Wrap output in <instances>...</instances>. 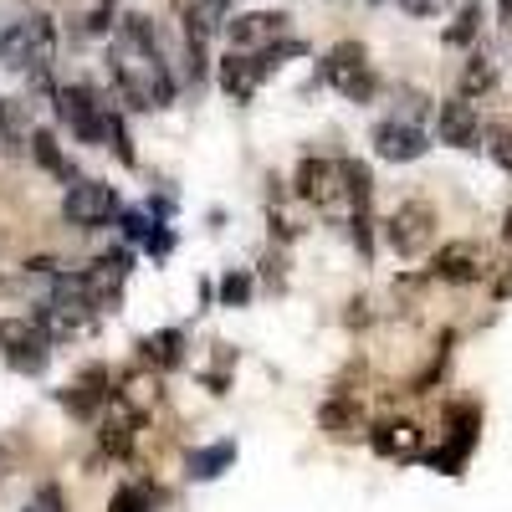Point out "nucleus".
Returning <instances> with one entry per match:
<instances>
[{
    "instance_id": "obj_15",
    "label": "nucleus",
    "mask_w": 512,
    "mask_h": 512,
    "mask_svg": "<svg viewBox=\"0 0 512 512\" xmlns=\"http://www.w3.org/2000/svg\"><path fill=\"white\" fill-rule=\"evenodd\" d=\"M369 446L384 461H415L420 456V425L415 420H379V425H369Z\"/></svg>"
},
{
    "instance_id": "obj_26",
    "label": "nucleus",
    "mask_w": 512,
    "mask_h": 512,
    "mask_svg": "<svg viewBox=\"0 0 512 512\" xmlns=\"http://www.w3.org/2000/svg\"><path fill=\"white\" fill-rule=\"evenodd\" d=\"M11 477V451H6V441H0V482Z\"/></svg>"
},
{
    "instance_id": "obj_4",
    "label": "nucleus",
    "mask_w": 512,
    "mask_h": 512,
    "mask_svg": "<svg viewBox=\"0 0 512 512\" xmlns=\"http://www.w3.org/2000/svg\"><path fill=\"white\" fill-rule=\"evenodd\" d=\"M52 349H57V338L41 328L36 318H6L0 323V364L36 379V374H47L52 369Z\"/></svg>"
},
{
    "instance_id": "obj_7",
    "label": "nucleus",
    "mask_w": 512,
    "mask_h": 512,
    "mask_svg": "<svg viewBox=\"0 0 512 512\" xmlns=\"http://www.w3.org/2000/svg\"><path fill=\"white\" fill-rule=\"evenodd\" d=\"M292 195L308 200L318 210H344L349 216V195H344V159H318L308 154L292 175Z\"/></svg>"
},
{
    "instance_id": "obj_10",
    "label": "nucleus",
    "mask_w": 512,
    "mask_h": 512,
    "mask_svg": "<svg viewBox=\"0 0 512 512\" xmlns=\"http://www.w3.org/2000/svg\"><path fill=\"white\" fill-rule=\"evenodd\" d=\"M231 52H267L277 41H287V11H246L226 21Z\"/></svg>"
},
{
    "instance_id": "obj_20",
    "label": "nucleus",
    "mask_w": 512,
    "mask_h": 512,
    "mask_svg": "<svg viewBox=\"0 0 512 512\" xmlns=\"http://www.w3.org/2000/svg\"><path fill=\"white\" fill-rule=\"evenodd\" d=\"M482 0H466V6L456 11V21L446 26V47H466V41H477V31H482Z\"/></svg>"
},
{
    "instance_id": "obj_18",
    "label": "nucleus",
    "mask_w": 512,
    "mask_h": 512,
    "mask_svg": "<svg viewBox=\"0 0 512 512\" xmlns=\"http://www.w3.org/2000/svg\"><path fill=\"white\" fill-rule=\"evenodd\" d=\"M318 425L333 436V441H349V436H364V415H359V405L354 400H328L323 410H318Z\"/></svg>"
},
{
    "instance_id": "obj_23",
    "label": "nucleus",
    "mask_w": 512,
    "mask_h": 512,
    "mask_svg": "<svg viewBox=\"0 0 512 512\" xmlns=\"http://www.w3.org/2000/svg\"><path fill=\"white\" fill-rule=\"evenodd\" d=\"M149 507H154V492L144 482H123L108 502V512H149Z\"/></svg>"
},
{
    "instance_id": "obj_9",
    "label": "nucleus",
    "mask_w": 512,
    "mask_h": 512,
    "mask_svg": "<svg viewBox=\"0 0 512 512\" xmlns=\"http://www.w3.org/2000/svg\"><path fill=\"white\" fill-rule=\"evenodd\" d=\"M384 241H390L395 256H420V251H431V241H436V210L425 205V200L395 205L390 221H384Z\"/></svg>"
},
{
    "instance_id": "obj_24",
    "label": "nucleus",
    "mask_w": 512,
    "mask_h": 512,
    "mask_svg": "<svg viewBox=\"0 0 512 512\" xmlns=\"http://www.w3.org/2000/svg\"><path fill=\"white\" fill-rule=\"evenodd\" d=\"M487 154L497 159L502 175H512V123H492L487 128Z\"/></svg>"
},
{
    "instance_id": "obj_29",
    "label": "nucleus",
    "mask_w": 512,
    "mask_h": 512,
    "mask_svg": "<svg viewBox=\"0 0 512 512\" xmlns=\"http://www.w3.org/2000/svg\"><path fill=\"white\" fill-rule=\"evenodd\" d=\"M221 6H231V0H221Z\"/></svg>"
},
{
    "instance_id": "obj_5",
    "label": "nucleus",
    "mask_w": 512,
    "mask_h": 512,
    "mask_svg": "<svg viewBox=\"0 0 512 512\" xmlns=\"http://www.w3.org/2000/svg\"><path fill=\"white\" fill-rule=\"evenodd\" d=\"M328 88H338L349 103H374L379 98V72L369 62V47L364 41H338V47L323 57V72H318Z\"/></svg>"
},
{
    "instance_id": "obj_17",
    "label": "nucleus",
    "mask_w": 512,
    "mask_h": 512,
    "mask_svg": "<svg viewBox=\"0 0 512 512\" xmlns=\"http://www.w3.org/2000/svg\"><path fill=\"white\" fill-rule=\"evenodd\" d=\"M26 149H31V159L47 169L52 180H67V185H77L82 175H77V164L62 154V144H57V134H47V128H36V134L26 139Z\"/></svg>"
},
{
    "instance_id": "obj_25",
    "label": "nucleus",
    "mask_w": 512,
    "mask_h": 512,
    "mask_svg": "<svg viewBox=\"0 0 512 512\" xmlns=\"http://www.w3.org/2000/svg\"><path fill=\"white\" fill-rule=\"evenodd\" d=\"M221 303L226 308H246L251 303V277L246 272H226L221 277Z\"/></svg>"
},
{
    "instance_id": "obj_2",
    "label": "nucleus",
    "mask_w": 512,
    "mask_h": 512,
    "mask_svg": "<svg viewBox=\"0 0 512 512\" xmlns=\"http://www.w3.org/2000/svg\"><path fill=\"white\" fill-rule=\"evenodd\" d=\"M57 62V31L52 21L41 11H16V21L0 31V67L21 72L26 82H36V88H47V72Z\"/></svg>"
},
{
    "instance_id": "obj_12",
    "label": "nucleus",
    "mask_w": 512,
    "mask_h": 512,
    "mask_svg": "<svg viewBox=\"0 0 512 512\" xmlns=\"http://www.w3.org/2000/svg\"><path fill=\"white\" fill-rule=\"evenodd\" d=\"M369 139H374V154L390 159V164H410L431 149V134H425L420 123H405V118H379Z\"/></svg>"
},
{
    "instance_id": "obj_3",
    "label": "nucleus",
    "mask_w": 512,
    "mask_h": 512,
    "mask_svg": "<svg viewBox=\"0 0 512 512\" xmlns=\"http://www.w3.org/2000/svg\"><path fill=\"white\" fill-rule=\"evenodd\" d=\"M308 47L303 41H277V47H267V52H226L221 57V88L236 98V103H251L256 98V88L282 67V57H303Z\"/></svg>"
},
{
    "instance_id": "obj_8",
    "label": "nucleus",
    "mask_w": 512,
    "mask_h": 512,
    "mask_svg": "<svg viewBox=\"0 0 512 512\" xmlns=\"http://www.w3.org/2000/svg\"><path fill=\"white\" fill-rule=\"evenodd\" d=\"M62 216H67L77 231H103V226H113V221L123 216V205H118L113 185H103V180H77V185H67V195H62Z\"/></svg>"
},
{
    "instance_id": "obj_22",
    "label": "nucleus",
    "mask_w": 512,
    "mask_h": 512,
    "mask_svg": "<svg viewBox=\"0 0 512 512\" xmlns=\"http://www.w3.org/2000/svg\"><path fill=\"white\" fill-rule=\"evenodd\" d=\"M0 154H21V103L0 98Z\"/></svg>"
},
{
    "instance_id": "obj_11",
    "label": "nucleus",
    "mask_w": 512,
    "mask_h": 512,
    "mask_svg": "<svg viewBox=\"0 0 512 512\" xmlns=\"http://www.w3.org/2000/svg\"><path fill=\"white\" fill-rule=\"evenodd\" d=\"M446 425H451L446 446H436L425 461H431L436 472L456 477V472H461V461L472 456V446H477V405H451V410H446Z\"/></svg>"
},
{
    "instance_id": "obj_28",
    "label": "nucleus",
    "mask_w": 512,
    "mask_h": 512,
    "mask_svg": "<svg viewBox=\"0 0 512 512\" xmlns=\"http://www.w3.org/2000/svg\"><path fill=\"white\" fill-rule=\"evenodd\" d=\"M26 512H47V507H26Z\"/></svg>"
},
{
    "instance_id": "obj_21",
    "label": "nucleus",
    "mask_w": 512,
    "mask_h": 512,
    "mask_svg": "<svg viewBox=\"0 0 512 512\" xmlns=\"http://www.w3.org/2000/svg\"><path fill=\"white\" fill-rule=\"evenodd\" d=\"M492 82H497V67H492V57H487V52L466 57V67H461V98H477V93H487Z\"/></svg>"
},
{
    "instance_id": "obj_27",
    "label": "nucleus",
    "mask_w": 512,
    "mask_h": 512,
    "mask_svg": "<svg viewBox=\"0 0 512 512\" xmlns=\"http://www.w3.org/2000/svg\"><path fill=\"white\" fill-rule=\"evenodd\" d=\"M502 236H507V241H512V210H507V226H502Z\"/></svg>"
},
{
    "instance_id": "obj_16",
    "label": "nucleus",
    "mask_w": 512,
    "mask_h": 512,
    "mask_svg": "<svg viewBox=\"0 0 512 512\" xmlns=\"http://www.w3.org/2000/svg\"><path fill=\"white\" fill-rule=\"evenodd\" d=\"M139 359L154 364V369H175V364H185V328L144 333V338H139Z\"/></svg>"
},
{
    "instance_id": "obj_14",
    "label": "nucleus",
    "mask_w": 512,
    "mask_h": 512,
    "mask_svg": "<svg viewBox=\"0 0 512 512\" xmlns=\"http://www.w3.org/2000/svg\"><path fill=\"white\" fill-rule=\"evenodd\" d=\"M436 139L451 144V149H477L482 144V118L466 98H446L436 108Z\"/></svg>"
},
{
    "instance_id": "obj_6",
    "label": "nucleus",
    "mask_w": 512,
    "mask_h": 512,
    "mask_svg": "<svg viewBox=\"0 0 512 512\" xmlns=\"http://www.w3.org/2000/svg\"><path fill=\"white\" fill-rule=\"evenodd\" d=\"M57 118H62V128L72 139H82V144H108V103L93 93V88H82V82H67V88H57Z\"/></svg>"
},
{
    "instance_id": "obj_13",
    "label": "nucleus",
    "mask_w": 512,
    "mask_h": 512,
    "mask_svg": "<svg viewBox=\"0 0 512 512\" xmlns=\"http://www.w3.org/2000/svg\"><path fill=\"white\" fill-rule=\"evenodd\" d=\"M431 277L456 282V287L482 282V277H487V256H482V246H477V241H446V246L431 256Z\"/></svg>"
},
{
    "instance_id": "obj_1",
    "label": "nucleus",
    "mask_w": 512,
    "mask_h": 512,
    "mask_svg": "<svg viewBox=\"0 0 512 512\" xmlns=\"http://www.w3.org/2000/svg\"><path fill=\"white\" fill-rule=\"evenodd\" d=\"M108 77L123 93V103L139 113H159L175 103V67H169V52L149 16L128 11L118 21V31L108 41Z\"/></svg>"
},
{
    "instance_id": "obj_19",
    "label": "nucleus",
    "mask_w": 512,
    "mask_h": 512,
    "mask_svg": "<svg viewBox=\"0 0 512 512\" xmlns=\"http://www.w3.org/2000/svg\"><path fill=\"white\" fill-rule=\"evenodd\" d=\"M231 461H236V441H216V446H200V451L185 456V466H190L195 482H216Z\"/></svg>"
}]
</instances>
